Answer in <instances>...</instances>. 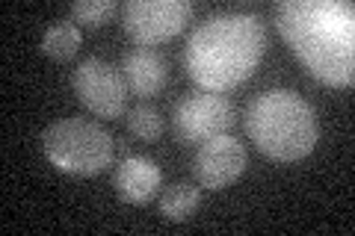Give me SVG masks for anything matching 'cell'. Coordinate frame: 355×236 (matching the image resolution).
<instances>
[{
	"mask_svg": "<svg viewBox=\"0 0 355 236\" xmlns=\"http://www.w3.org/2000/svg\"><path fill=\"white\" fill-rule=\"evenodd\" d=\"M275 27L302 65L326 86H352L355 6L349 0H282Z\"/></svg>",
	"mask_w": 355,
	"mask_h": 236,
	"instance_id": "cell-1",
	"label": "cell"
},
{
	"mask_svg": "<svg viewBox=\"0 0 355 236\" xmlns=\"http://www.w3.org/2000/svg\"><path fill=\"white\" fill-rule=\"evenodd\" d=\"M246 133L263 156L296 163L317 148L320 125L314 107L291 89H270L246 109Z\"/></svg>",
	"mask_w": 355,
	"mask_h": 236,
	"instance_id": "cell-3",
	"label": "cell"
},
{
	"mask_svg": "<svg viewBox=\"0 0 355 236\" xmlns=\"http://www.w3.org/2000/svg\"><path fill=\"white\" fill-rule=\"evenodd\" d=\"M172 125H175V136L184 145H202L231 130L234 107L219 92H196L187 95L172 109Z\"/></svg>",
	"mask_w": 355,
	"mask_h": 236,
	"instance_id": "cell-7",
	"label": "cell"
},
{
	"mask_svg": "<svg viewBox=\"0 0 355 236\" xmlns=\"http://www.w3.org/2000/svg\"><path fill=\"white\" fill-rule=\"evenodd\" d=\"M116 142L98 121H89L80 116L60 118L42 133V151L44 156L69 174L92 177L101 174L113 163Z\"/></svg>",
	"mask_w": 355,
	"mask_h": 236,
	"instance_id": "cell-4",
	"label": "cell"
},
{
	"mask_svg": "<svg viewBox=\"0 0 355 236\" xmlns=\"http://www.w3.org/2000/svg\"><path fill=\"white\" fill-rule=\"evenodd\" d=\"M71 86L77 100L92 112V116L101 118H119L121 112L128 109V83L125 74L116 65H110L107 60H98V56H89L71 74Z\"/></svg>",
	"mask_w": 355,
	"mask_h": 236,
	"instance_id": "cell-6",
	"label": "cell"
},
{
	"mask_svg": "<svg viewBox=\"0 0 355 236\" xmlns=\"http://www.w3.org/2000/svg\"><path fill=\"white\" fill-rule=\"evenodd\" d=\"M198 201H202V195L193 183H175L160 195V212L172 221H184L196 212Z\"/></svg>",
	"mask_w": 355,
	"mask_h": 236,
	"instance_id": "cell-12",
	"label": "cell"
},
{
	"mask_svg": "<svg viewBox=\"0 0 355 236\" xmlns=\"http://www.w3.org/2000/svg\"><path fill=\"white\" fill-rule=\"evenodd\" d=\"M116 9H119L116 0H77V3H71V15H74V24H86L95 30L107 24L116 15Z\"/></svg>",
	"mask_w": 355,
	"mask_h": 236,
	"instance_id": "cell-14",
	"label": "cell"
},
{
	"mask_svg": "<svg viewBox=\"0 0 355 236\" xmlns=\"http://www.w3.org/2000/svg\"><path fill=\"white\" fill-rule=\"evenodd\" d=\"M128 127L133 136L154 142V139H160V133H163V116L151 104H137L128 112Z\"/></svg>",
	"mask_w": 355,
	"mask_h": 236,
	"instance_id": "cell-13",
	"label": "cell"
},
{
	"mask_svg": "<svg viewBox=\"0 0 355 236\" xmlns=\"http://www.w3.org/2000/svg\"><path fill=\"white\" fill-rule=\"evenodd\" d=\"M196 12L190 0H128L121 6V27L130 36V42L142 44H160L181 33Z\"/></svg>",
	"mask_w": 355,
	"mask_h": 236,
	"instance_id": "cell-5",
	"label": "cell"
},
{
	"mask_svg": "<svg viewBox=\"0 0 355 236\" xmlns=\"http://www.w3.org/2000/svg\"><path fill=\"white\" fill-rule=\"evenodd\" d=\"M163 183L160 165L148 160V156H128L121 160V165L116 168L113 174V186L121 201L128 204H148V201L157 195V189Z\"/></svg>",
	"mask_w": 355,
	"mask_h": 236,
	"instance_id": "cell-9",
	"label": "cell"
},
{
	"mask_svg": "<svg viewBox=\"0 0 355 236\" xmlns=\"http://www.w3.org/2000/svg\"><path fill=\"white\" fill-rule=\"evenodd\" d=\"M80 48V27L74 21H53L42 36V53L57 62L71 60Z\"/></svg>",
	"mask_w": 355,
	"mask_h": 236,
	"instance_id": "cell-11",
	"label": "cell"
},
{
	"mask_svg": "<svg viewBox=\"0 0 355 236\" xmlns=\"http://www.w3.org/2000/svg\"><path fill=\"white\" fill-rule=\"evenodd\" d=\"M121 74H125V83L130 89V95L146 100L151 95H157L166 86L169 69H166V60L157 51L137 48V51L125 53V60H121Z\"/></svg>",
	"mask_w": 355,
	"mask_h": 236,
	"instance_id": "cell-10",
	"label": "cell"
},
{
	"mask_svg": "<svg viewBox=\"0 0 355 236\" xmlns=\"http://www.w3.org/2000/svg\"><path fill=\"white\" fill-rule=\"evenodd\" d=\"M246 172V148L234 136L222 133L198 145L196 160H193V174L205 189H225Z\"/></svg>",
	"mask_w": 355,
	"mask_h": 236,
	"instance_id": "cell-8",
	"label": "cell"
},
{
	"mask_svg": "<svg viewBox=\"0 0 355 236\" xmlns=\"http://www.w3.org/2000/svg\"><path fill=\"white\" fill-rule=\"evenodd\" d=\"M263 48L266 30L254 12H219L193 30L184 65L202 92H228L254 74Z\"/></svg>",
	"mask_w": 355,
	"mask_h": 236,
	"instance_id": "cell-2",
	"label": "cell"
}]
</instances>
